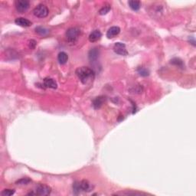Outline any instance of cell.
<instances>
[{
    "instance_id": "9",
    "label": "cell",
    "mask_w": 196,
    "mask_h": 196,
    "mask_svg": "<svg viewBox=\"0 0 196 196\" xmlns=\"http://www.w3.org/2000/svg\"><path fill=\"white\" fill-rule=\"evenodd\" d=\"M102 37V33L99 30H94L89 35V41L90 42H96L99 41Z\"/></svg>"
},
{
    "instance_id": "13",
    "label": "cell",
    "mask_w": 196,
    "mask_h": 196,
    "mask_svg": "<svg viewBox=\"0 0 196 196\" xmlns=\"http://www.w3.org/2000/svg\"><path fill=\"white\" fill-rule=\"evenodd\" d=\"M80 190L86 192H90L93 189L92 185L87 180H82L81 182H80Z\"/></svg>"
},
{
    "instance_id": "15",
    "label": "cell",
    "mask_w": 196,
    "mask_h": 196,
    "mask_svg": "<svg viewBox=\"0 0 196 196\" xmlns=\"http://www.w3.org/2000/svg\"><path fill=\"white\" fill-rule=\"evenodd\" d=\"M68 56L65 52L61 51V52H60L59 54H58V61H59V63L61 64H66L67 61H68Z\"/></svg>"
},
{
    "instance_id": "2",
    "label": "cell",
    "mask_w": 196,
    "mask_h": 196,
    "mask_svg": "<svg viewBox=\"0 0 196 196\" xmlns=\"http://www.w3.org/2000/svg\"><path fill=\"white\" fill-rule=\"evenodd\" d=\"M80 35V30L78 28H70L66 32L67 41L70 43H76Z\"/></svg>"
},
{
    "instance_id": "18",
    "label": "cell",
    "mask_w": 196,
    "mask_h": 196,
    "mask_svg": "<svg viewBox=\"0 0 196 196\" xmlns=\"http://www.w3.org/2000/svg\"><path fill=\"white\" fill-rule=\"evenodd\" d=\"M137 71H138L139 75L142 77H147L149 75V70L147 69L146 68H143V67H140L138 70H137Z\"/></svg>"
},
{
    "instance_id": "3",
    "label": "cell",
    "mask_w": 196,
    "mask_h": 196,
    "mask_svg": "<svg viewBox=\"0 0 196 196\" xmlns=\"http://www.w3.org/2000/svg\"><path fill=\"white\" fill-rule=\"evenodd\" d=\"M33 13L38 18H45L49 15V10L44 4H39L34 8Z\"/></svg>"
},
{
    "instance_id": "10",
    "label": "cell",
    "mask_w": 196,
    "mask_h": 196,
    "mask_svg": "<svg viewBox=\"0 0 196 196\" xmlns=\"http://www.w3.org/2000/svg\"><path fill=\"white\" fill-rule=\"evenodd\" d=\"M15 24L21 27H29L32 25V22L29 21L28 19L25 18H22V17H20V18H17L15 19Z\"/></svg>"
},
{
    "instance_id": "8",
    "label": "cell",
    "mask_w": 196,
    "mask_h": 196,
    "mask_svg": "<svg viewBox=\"0 0 196 196\" xmlns=\"http://www.w3.org/2000/svg\"><path fill=\"white\" fill-rule=\"evenodd\" d=\"M105 97H104V96H99V97H97L93 101L92 105L94 106V109H99V108H101V106L104 105V104L105 103Z\"/></svg>"
},
{
    "instance_id": "22",
    "label": "cell",
    "mask_w": 196,
    "mask_h": 196,
    "mask_svg": "<svg viewBox=\"0 0 196 196\" xmlns=\"http://www.w3.org/2000/svg\"><path fill=\"white\" fill-rule=\"evenodd\" d=\"M73 189H74V192H75L76 194H78L79 192L81 191L80 190V182H76L74 183Z\"/></svg>"
},
{
    "instance_id": "23",
    "label": "cell",
    "mask_w": 196,
    "mask_h": 196,
    "mask_svg": "<svg viewBox=\"0 0 196 196\" xmlns=\"http://www.w3.org/2000/svg\"><path fill=\"white\" fill-rule=\"evenodd\" d=\"M36 45V42L35 40H31L30 42H29V47L31 48V49H35Z\"/></svg>"
},
{
    "instance_id": "19",
    "label": "cell",
    "mask_w": 196,
    "mask_h": 196,
    "mask_svg": "<svg viewBox=\"0 0 196 196\" xmlns=\"http://www.w3.org/2000/svg\"><path fill=\"white\" fill-rule=\"evenodd\" d=\"M111 9V6H110V5H106V6H104V7H102L101 8V9H100L99 14L101 15L107 14Z\"/></svg>"
},
{
    "instance_id": "6",
    "label": "cell",
    "mask_w": 196,
    "mask_h": 196,
    "mask_svg": "<svg viewBox=\"0 0 196 196\" xmlns=\"http://www.w3.org/2000/svg\"><path fill=\"white\" fill-rule=\"evenodd\" d=\"M51 188L44 184H40L35 188V195H49L51 194Z\"/></svg>"
},
{
    "instance_id": "14",
    "label": "cell",
    "mask_w": 196,
    "mask_h": 196,
    "mask_svg": "<svg viewBox=\"0 0 196 196\" xmlns=\"http://www.w3.org/2000/svg\"><path fill=\"white\" fill-rule=\"evenodd\" d=\"M128 4L131 9L133 11H138L141 8V2L137 1V0H130L128 2Z\"/></svg>"
},
{
    "instance_id": "20",
    "label": "cell",
    "mask_w": 196,
    "mask_h": 196,
    "mask_svg": "<svg viewBox=\"0 0 196 196\" xmlns=\"http://www.w3.org/2000/svg\"><path fill=\"white\" fill-rule=\"evenodd\" d=\"M29 182H31L30 178H21V179L18 180V181L15 182V184H16V185H28Z\"/></svg>"
},
{
    "instance_id": "16",
    "label": "cell",
    "mask_w": 196,
    "mask_h": 196,
    "mask_svg": "<svg viewBox=\"0 0 196 196\" xmlns=\"http://www.w3.org/2000/svg\"><path fill=\"white\" fill-rule=\"evenodd\" d=\"M35 32L42 36H45L49 33V30L44 27L39 26L35 28Z\"/></svg>"
},
{
    "instance_id": "4",
    "label": "cell",
    "mask_w": 196,
    "mask_h": 196,
    "mask_svg": "<svg viewBox=\"0 0 196 196\" xmlns=\"http://www.w3.org/2000/svg\"><path fill=\"white\" fill-rule=\"evenodd\" d=\"M30 6V3L28 0H17L15 2V8L20 13H24L28 9Z\"/></svg>"
},
{
    "instance_id": "1",
    "label": "cell",
    "mask_w": 196,
    "mask_h": 196,
    "mask_svg": "<svg viewBox=\"0 0 196 196\" xmlns=\"http://www.w3.org/2000/svg\"><path fill=\"white\" fill-rule=\"evenodd\" d=\"M76 75L80 79L82 84H86L90 81L94 76V72L92 69L87 67H81L76 70Z\"/></svg>"
},
{
    "instance_id": "17",
    "label": "cell",
    "mask_w": 196,
    "mask_h": 196,
    "mask_svg": "<svg viewBox=\"0 0 196 196\" xmlns=\"http://www.w3.org/2000/svg\"><path fill=\"white\" fill-rule=\"evenodd\" d=\"M171 64L175 65V66L179 67V68H183L184 67H185L183 61H182L180 58H173V59L171 60Z\"/></svg>"
},
{
    "instance_id": "5",
    "label": "cell",
    "mask_w": 196,
    "mask_h": 196,
    "mask_svg": "<svg viewBox=\"0 0 196 196\" xmlns=\"http://www.w3.org/2000/svg\"><path fill=\"white\" fill-rule=\"evenodd\" d=\"M113 51L115 53L117 54L123 56H126L128 54V51H127L126 45L125 44L122 42H116L113 46Z\"/></svg>"
},
{
    "instance_id": "21",
    "label": "cell",
    "mask_w": 196,
    "mask_h": 196,
    "mask_svg": "<svg viewBox=\"0 0 196 196\" xmlns=\"http://www.w3.org/2000/svg\"><path fill=\"white\" fill-rule=\"evenodd\" d=\"M15 190L13 189H5L1 192V195L3 196H11L15 194Z\"/></svg>"
},
{
    "instance_id": "7",
    "label": "cell",
    "mask_w": 196,
    "mask_h": 196,
    "mask_svg": "<svg viewBox=\"0 0 196 196\" xmlns=\"http://www.w3.org/2000/svg\"><path fill=\"white\" fill-rule=\"evenodd\" d=\"M120 32V28L118 26H113L111 28L108 29L107 32H106V37L108 39H113L116 36H117Z\"/></svg>"
},
{
    "instance_id": "11",
    "label": "cell",
    "mask_w": 196,
    "mask_h": 196,
    "mask_svg": "<svg viewBox=\"0 0 196 196\" xmlns=\"http://www.w3.org/2000/svg\"><path fill=\"white\" fill-rule=\"evenodd\" d=\"M44 86L48 88L51 89H56L58 87V84L55 80L52 78H50V77H46L44 79Z\"/></svg>"
},
{
    "instance_id": "12",
    "label": "cell",
    "mask_w": 196,
    "mask_h": 196,
    "mask_svg": "<svg viewBox=\"0 0 196 196\" xmlns=\"http://www.w3.org/2000/svg\"><path fill=\"white\" fill-rule=\"evenodd\" d=\"M99 54H100L99 49H97V48H94V49H91L88 53L89 60H90L91 62L97 61L98 59V57H99Z\"/></svg>"
}]
</instances>
